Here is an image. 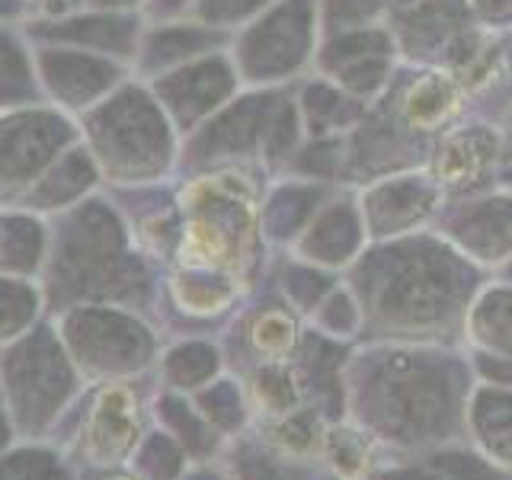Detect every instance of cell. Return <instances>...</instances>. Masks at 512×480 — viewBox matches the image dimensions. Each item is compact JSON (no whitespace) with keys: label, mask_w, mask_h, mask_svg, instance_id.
Listing matches in <instances>:
<instances>
[{"label":"cell","mask_w":512,"mask_h":480,"mask_svg":"<svg viewBox=\"0 0 512 480\" xmlns=\"http://www.w3.org/2000/svg\"><path fill=\"white\" fill-rule=\"evenodd\" d=\"M29 20L26 4L23 0H0V23H13V26H23Z\"/></svg>","instance_id":"cell-18"},{"label":"cell","mask_w":512,"mask_h":480,"mask_svg":"<svg viewBox=\"0 0 512 480\" xmlns=\"http://www.w3.org/2000/svg\"><path fill=\"white\" fill-rule=\"evenodd\" d=\"M80 7H93V10H112V13H141L144 0H84Z\"/></svg>","instance_id":"cell-17"},{"label":"cell","mask_w":512,"mask_h":480,"mask_svg":"<svg viewBox=\"0 0 512 480\" xmlns=\"http://www.w3.org/2000/svg\"><path fill=\"white\" fill-rule=\"evenodd\" d=\"M48 224L26 208H0V272L32 279L45 266Z\"/></svg>","instance_id":"cell-11"},{"label":"cell","mask_w":512,"mask_h":480,"mask_svg":"<svg viewBox=\"0 0 512 480\" xmlns=\"http://www.w3.org/2000/svg\"><path fill=\"white\" fill-rule=\"evenodd\" d=\"M80 141V122L48 103L0 112V208L20 205L32 183Z\"/></svg>","instance_id":"cell-3"},{"label":"cell","mask_w":512,"mask_h":480,"mask_svg":"<svg viewBox=\"0 0 512 480\" xmlns=\"http://www.w3.org/2000/svg\"><path fill=\"white\" fill-rule=\"evenodd\" d=\"M42 295L32 279L4 276L0 272V343H13L32 327Z\"/></svg>","instance_id":"cell-13"},{"label":"cell","mask_w":512,"mask_h":480,"mask_svg":"<svg viewBox=\"0 0 512 480\" xmlns=\"http://www.w3.org/2000/svg\"><path fill=\"white\" fill-rule=\"evenodd\" d=\"M29 20H42V16H61V13H71L77 10L84 0H23Z\"/></svg>","instance_id":"cell-16"},{"label":"cell","mask_w":512,"mask_h":480,"mask_svg":"<svg viewBox=\"0 0 512 480\" xmlns=\"http://www.w3.org/2000/svg\"><path fill=\"white\" fill-rule=\"evenodd\" d=\"M45 103L32 42L23 26L0 23V112Z\"/></svg>","instance_id":"cell-12"},{"label":"cell","mask_w":512,"mask_h":480,"mask_svg":"<svg viewBox=\"0 0 512 480\" xmlns=\"http://www.w3.org/2000/svg\"><path fill=\"white\" fill-rule=\"evenodd\" d=\"M45 295L52 304L77 298H106L132 279L135 263L125 253L122 221L106 199L90 196L48 224Z\"/></svg>","instance_id":"cell-2"},{"label":"cell","mask_w":512,"mask_h":480,"mask_svg":"<svg viewBox=\"0 0 512 480\" xmlns=\"http://www.w3.org/2000/svg\"><path fill=\"white\" fill-rule=\"evenodd\" d=\"M23 29L32 45H64V48H77V52L116 58V61L128 64V68H135V55L141 45V32H144V16L77 7L61 16L26 20Z\"/></svg>","instance_id":"cell-5"},{"label":"cell","mask_w":512,"mask_h":480,"mask_svg":"<svg viewBox=\"0 0 512 480\" xmlns=\"http://www.w3.org/2000/svg\"><path fill=\"white\" fill-rule=\"evenodd\" d=\"M234 84H237L234 64L215 52L148 80L151 93L164 106V112L180 135H192L205 119H212L224 106V100L234 93Z\"/></svg>","instance_id":"cell-6"},{"label":"cell","mask_w":512,"mask_h":480,"mask_svg":"<svg viewBox=\"0 0 512 480\" xmlns=\"http://www.w3.org/2000/svg\"><path fill=\"white\" fill-rule=\"evenodd\" d=\"M199 0H144L141 16L148 23H164V20H180L186 10H196Z\"/></svg>","instance_id":"cell-15"},{"label":"cell","mask_w":512,"mask_h":480,"mask_svg":"<svg viewBox=\"0 0 512 480\" xmlns=\"http://www.w3.org/2000/svg\"><path fill=\"white\" fill-rule=\"evenodd\" d=\"M103 183L144 186L164 180L176 160V128L151 87L138 80L109 93L100 106L77 119Z\"/></svg>","instance_id":"cell-1"},{"label":"cell","mask_w":512,"mask_h":480,"mask_svg":"<svg viewBox=\"0 0 512 480\" xmlns=\"http://www.w3.org/2000/svg\"><path fill=\"white\" fill-rule=\"evenodd\" d=\"M32 58H36L45 103L74 119L100 106L109 93H116L132 77V68L116 58L77 52V48L64 45H32Z\"/></svg>","instance_id":"cell-4"},{"label":"cell","mask_w":512,"mask_h":480,"mask_svg":"<svg viewBox=\"0 0 512 480\" xmlns=\"http://www.w3.org/2000/svg\"><path fill=\"white\" fill-rule=\"evenodd\" d=\"M260 4H266V0H199V4H196V20L224 32L228 26L244 20V16H250Z\"/></svg>","instance_id":"cell-14"},{"label":"cell","mask_w":512,"mask_h":480,"mask_svg":"<svg viewBox=\"0 0 512 480\" xmlns=\"http://www.w3.org/2000/svg\"><path fill=\"white\" fill-rule=\"evenodd\" d=\"M7 388L16 404L48 410L58 404V397L68 391V359L52 327H39L13 340V349L4 362Z\"/></svg>","instance_id":"cell-7"},{"label":"cell","mask_w":512,"mask_h":480,"mask_svg":"<svg viewBox=\"0 0 512 480\" xmlns=\"http://www.w3.org/2000/svg\"><path fill=\"white\" fill-rule=\"evenodd\" d=\"M224 42V32L212 29L199 20H164V23H144L141 45L135 55V74L144 80L160 77L173 68L212 55Z\"/></svg>","instance_id":"cell-9"},{"label":"cell","mask_w":512,"mask_h":480,"mask_svg":"<svg viewBox=\"0 0 512 480\" xmlns=\"http://www.w3.org/2000/svg\"><path fill=\"white\" fill-rule=\"evenodd\" d=\"M100 183H103V176L93 154L87 151L84 141H77L74 148L64 151L55 164L32 183V189L20 199V205H13V208H26V212H36L42 218H55L61 212H68V208L80 205L84 199H90Z\"/></svg>","instance_id":"cell-10"},{"label":"cell","mask_w":512,"mask_h":480,"mask_svg":"<svg viewBox=\"0 0 512 480\" xmlns=\"http://www.w3.org/2000/svg\"><path fill=\"white\" fill-rule=\"evenodd\" d=\"M61 340L84 365H122L125 356H138L148 346L132 317L106 308H71L61 317Z\"/></svg>","instance_id":"cell-8"}]
</instances>
